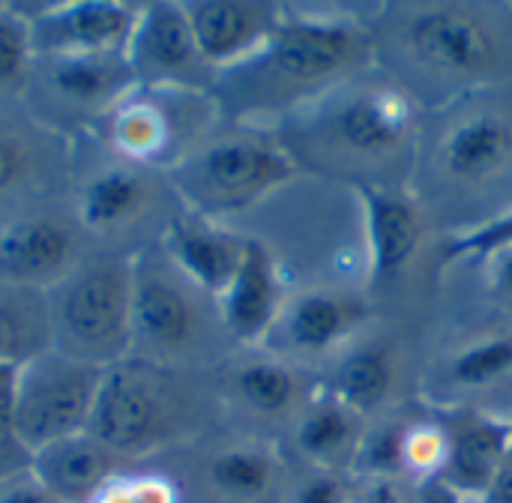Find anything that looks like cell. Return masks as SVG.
Returning <instances> with one entry per match:
<instances>
[{
    "instance_id": "6da1fadb",
    "label": "cell",
    "mask_w": 512,
    "mask_h": 503,
    "mask_svg": "<svg viewBox=\"0 0 512 503\" xmlns=\"http://www.w3.org/2000/svg\"><path fill=\"white\" fill-rule=\"evenodd\" d=\"M369 33L351 18L291 15L273 39L249 60L216 72L210 96L219 111L237 120L282 114L330 93L366 66Z\"/></svg>"
},
{
    "instance_id": "7a4b0ae2",
    "label": "cell",
    "mask_w": 512,
    "mask_h": 503,
    "mask_svg": "<svg viewBox=\"0 0 512 503\" xmlns=\"http://www.w3.org/2000/svg\"><path fill=\"white\" fill-rule=\"evenodd\" d=\"M54 351L108 369L129 357L132 258L99 255L78 261L45 291Z\"/></svg>"
},
{
    "instance_id": "3957f363",
    "label": "cell",
    "mask_w": 512,
    "mask_h": 503,
    "mask_svg": "<svg viewBox=\"0 0 512 503\" xmlns=\"http://www.w3.org/2000/svg\"><path fill=\"white\" fill-rule=\"evenodd\" d=\"M300 174L297 159L261 132H237L198 144L171 168V183L192 213L207 219L243 213Z\"/></svg>"
},
{
    "instance_id": "277c9868",
    "label": "cell",
    "mask_w": 512,
    "mask_h": 503,
    "mask_svg": "<svg viewBox=\"0 0 512 503\" xmlns=\"http://www.w3.org/2000/svg\"><path fill=\"white\" fill-rule=\"evenodd\" d=\"M180 426V399L162 363L123 357L102 372L87 432L117 459L150 456Z\"/></svg>"
},
{
    "instance_id": "5b68a950",
    "label": "cell",
    "mask_w": 512,
    "mask_h": 503,
    "mask_svg": "<svg viewBox=\"0 0 512 503\" xmlns=\"http://www.w3.org/2000/svg\"><path fill=\"white\" fill-rule=\"evenodd\" d=\"M102 372L54 348L15 369L12 429L27 456L60 438L87 432Z\"/></svg>"
},
{
    "instance_id": "8992f818",
    "label": "cell",
    "mask_w": 512,
    "mask_h": 503,
    "mask_svg": "<svg viewBox=\"0 0 512 503\" xmlns=\"http://www.w3.org/2000/svg\"><path fill=\"white\" fill-rule=\"evenodd\" d=\"M216 111L207 90L135 84L105 114V138L126 162L171 171L192 153L189 141L201 135L204 120Z\"/></svg>"
},
{
    "instance_id": "52a82bcc",
    "label": "cell",
    "mask_w": 512,
    "mask_h": 503,
    "mask_svg": "<svg viewBox=\"0 0 512 503\" xmlns=\"http://www.w3.org/2000/svg\"><path fill=\"white\" fill-rule=\"evenodd\" d=\"M135 72L123 54H66L33 57L24 90L45 117H105L129 90Z\"/></svg>"
},
{
    "instance_id": "ba28073f",
    "label": "cell",
    "mask_w": 512,
    "mask_h": 503,
    "mask_svg": "<svg viewBox=\"0 0 512 503\" xmlns=\"http://www.w3.org/2000/svg\"><path fill=\"white\" fill-rule=\"evenodd\" d=\"M30 24L36 57L66 54H123L138 21L141 3L123 0H66L15 3Z\"/></svg>"
},
{
    "instance_id": "9c48e42d",
    "label": "cell",
    "mask_w": 512,
    "mask_h": 503,
    "mask_svg": "<svg viewBox=\"0 0 512 503\" xmlns=\"http://www.w3.org/2000/svg\"><path fill=\"white\" fill-rule=\"evenodd\" d=\"M126 60L135 72V84L144 87H183L210 93L216 78L195 45L189 18L177 0L141 3L126 45Z\"/></svg>"
},
{
    "instance_id": "30bf717a",
    "label": "cell",
    "mask_w": 512,
    "mask_h": 503,
    "mask_svg": "<svg viewBox=\"0 0 512 503\" xmlns=\"http://www.w3.org/2000/svg\"><path fill=\"white\" fill-rule=\"evenodd\" d=\"M180 282L150 258H132L129 357L165 366L192 348L198 339V309Z\"/></svg>"
},
{
    "instance_id": "8fae6325",
    "label": "cell",
    "mask_w": 512,
    "mask_h": 503,
    "mask_svg": "<svg viewBox=\"0 0 512 503\" xmlns=\"http://www.w3.org/2000/svg\"><path fill=\"white\" fill-rule=\"evenodd\" d=\"M405 42L411 54L444 78H480L498 60L492 27L468 6L429 3L417 6L405 21Z\"/></svg>"
},
{
    "instance_id": "7c38bea8",
    "label": "cell",
    "mask_w": 512,
    "mask_h": 503,
    "mask_svg": "<svg viewBox=\"0 0 512 503\" xmlns=\"http://www.w3.org/2000/svg\"><path fill=\"white\" fill-rule=\"evenodd\" d=\"M195 45L213 72L258 54L282 27L288 6L270 0H183Z\"/></svg>"
},
{
    "instance_id": "4fadbf2b",
    "label": "cell",
    "mask_w": 512,
    "mask_h": 503,
    "mask_svg": "<svg viewBox=\"0 0 512 503\" xmlns=\"http://www.w3.org/2000/svg\"><path fill=\"white\" fill-rule=\"evenodd\" d=\"M216 303L222 327L231 333L234 342L255 348L273 336L288 297L279 261L261 240H246L243 261Z\"/></svg>"
},
{
    "instance_id": "5bb4252c",
    "label": "cell",
    "mask_w": 512,
    "mask_h": 503,
    "mask_svg": "<svg viewBox=\"0 0 512 503\" xmlns=\"http://www.w3.org/2000/svg\"><path fill=\"white\" fill-rule=\"evenodd\" d=\"M441 429L447 456L438 480L465 501L480 503L510 450L512 420L486 411H453Z\"/></svg>"
},
{
    "instance_id": "9a60e30c",
    "label": "cell",
    "mask_w": 512,
    "mask_h": 503,
    "mask_svg": "<svg viewBox=\"0 0 512 503\" xmlns=\"http://www.w3.org/2000/svg\"><path fill=\"white\" fill-rule=\"evenodd\" d=\"M162 252L195 291L219 300L243 261L246 237L228 231L216 219L186 210L165 225Z\"/></svg>"
},
{
    "instance_id": "2e32d148",
    "label": "cell",
    "mask_w": 512,
    "mask_h": 503,
    "mask_svg": "<svg viewBox=\"0 0 512 503\" xmlns=\"http://www.w3.org/2000/svg\"><path fill=\"white\" fill-rule=\"evenodd\" d=\"M330 138L357 156L396 153L414 132V105L396 87H363L348 90L330 117Z\"/></svg>"
},
{
    "instance_id": "e0dca14e",
    "label": "cell",
    "mask_w": 512,
    "mask_h": 503,
    "mask_svg": "<svg viewBox=\"0 0 512 503\" xmlns=\"http://www.w3.org/2000/svg\"><path fill=\"white\" fill-rule=\"evenodd\" d=\"M75 231L54 216H27L0 231V282L48 291L78 264Z\"/></svg>"
},
{
    "instance_id": "ac0fdd59",
    "label": "cell",
    "mask_w": 512,
    "mask_h": 503,
    "mask_svg": "<svg viewBox=\"0 0 512 503\" xmlns=\"http://www.w3.org/2000/svg\"><path fill=\"white\" fill-rule=\"evenodd\" d=\"M357 198L363 210V231L369 249V267L375 282L399 279L414 261L423 240L420 210L399 192L384 186L357 183Z\"/></svg>"
},
{
    "instance_id": "d6986e66",
    "label": "cell",
    "mask_w": 512,
    "mask_h": 503,
    "mask_svg": "<svg viewBox=\"0 0 512 503\" xmlns=\"http://www.w3.org/2000/svg\"><path fill=\"white\" fill-rule=\"evenodd\" d=\"M117 462L90 432H78L30 453L27 468L60 503H90L117 477Z\"/></svg>"
},
{
    "instance_id": "ffe728a7",
    "label": "cell",
    "mask_w": 512,
    "mask_h": 503,
    "mask_svg": "<svg viewBox=\"0 0 512 503\" xmlns=\"http://www.w3.org/2000/svg\"><path fill=\"white\" fill-rule=\"evenodd\" d=\"M512 162V120L498 111H477L453 123L441 141V165L459 183H486Z\"/></svg>"
},
{
    "instance_id": "44dd1931",
    "label": "cell",
    "mask_w": 512,
    "mask_h": 503,
    "mask_svg": "<svg viewBox=\"0 0 512 503\" xmlns=\"http://www.w3.org/2000/svg\"><path fill=\"white\" fill-rule=\"evenodd\" d=\"M363 417L354 414L333 393L312 399L294 429V444L315 471H351L357 450L363 444Z\"/></svg>"
},
{
    "instance_id": "7402d4cb",
    "label": "cell",
    "mask_w": 512,
    "mask_h": 503,
    "mask_svg": "<svg viewBox=\"0 0 512 503\" xmlns=\"http://www.w3.org/2000/svg\"><path fill=\"white\" fill-rule=\"evenodd\" d=\"M360 318L363 306L351 297H339L330 291H306L285 303L276 330H282L285 342L300 354H327L354 333Z\"/></svg>"
},
{
    "instance_id": "603a6c76",
    "label": "cell",
    "mask_w": 512,
    "mask_h": 503,
    "mask_svg": "<svg viewBox=\"0 0 512 503\" xmlns=\"http://www.w3.org/2000/svg\"><path fill=\"white\" fill-rule=\"evenodd\" d=\"M54 348L45 291L0 282V363L21 369Z\"/></svg>"
},
{
    "instance_id": "cb8c5ba5",
    "label": "cell",
    "mask_w": 512,
    "mask_h": 503,
    "mask_svg": "<svg viewBox=\"0 0 512 503\" xmlns=\"http://www.w3.org/2000/svg\"><path fill=\"white\" fill-rule=\"evenodd\" d=\"M150 201V183L135 168H105L78 192V219L87 231H117L135 222Z\"/></svg>"
},
{
    "instance_id": "d4e9b609",
    "label": "cell",
    "mask_w": 512,
    "mask_h": 503,
    "mask_svg": "<svg viewBox=\"0 0 512 503\" xmlns=\"http://www.w3.org/2000/svg\"><path fill=\"white\" fill-rule=\"evenodd\" d=\"M393 384H396L393 354L381 345H363L339 360L330 393L366 420L387 405Z\"/></svg>"
},
{
    "instance_id": "484cf974",
    "label": "cell",
    "mask_w": 512,
    "mask_h": 503,
    "mask_svg": "<svg viewBox=\"0 0 512 503\" xmlns=\"http://www.w3.org/2000/svg\"><path fill=\"white\" fill-rule=\"evenodd\" d=\"M279 477V462L267 447L243 444L222 450L210 462V483L231 501H258Z\"/></svg>"
},
{
    "instance_id": "4316f807",
    "label": "cell",
    "mask_w": 512,
    "mask_h": 503,
    "mask_svg": "<svg viewBox=\"0 0 512 503\" xmlns=\"http://www.w3.org/2000/svg\"><path fill=\"white\" fill-rule=\"evenodd\" d=\"M234 396L258 417H282L300 399V378L279 360H249L231 375Z\"/></svg>"
},
{
    "instance_id": "83f0119b",
    "label": "cell",
    "mask_w": 512,
    "mask_h": 503,
    "mask_svg": "<svg viewBox=\"0 0 512 503\" xmlns=\"http://www.w3.org/2000/svg\"><path fill=\"white\" fill-rule=\"evenodd\" d=\"M444 375L456 390L465 393H480L507 381L512 375V333L468 342L447 360Z\"/></svg>"
},
{
    "instance_id": "f1b7e54d",
    "label": "cell",
    "mask_w": 512,
    "mask_h": 503,
    "mask_svg": "<svg viewBox=\"0 0 512 503\" xmlns=\"http://www.w3.org/2000/svg\"><path fill=\"white\" fill-rule=\"evenodd\" d=\"M408 429L411 426L405 423H384V426L366 429L351 471L363 474V480H399L405 474Z\"/></svg>"
},
{
    "instance_id": "f546056e",
    "label": "cell",
    "mask_w": 512,
    "mask_h": 503,
    "mask_svg": "<svg viewBox=\"0 0 512 503\" xmlns=\"http://www.w3.org/2000/svg\"><path fill=\"white\" fill-rule=\"evenodd\" d=\"M33 42H30V24L15 9V3H6L0 12V90L27 84L30 66H33Z\"/></svg>"
},
{
    "instance_id": "4dcf8cb0",
    "label": "cell",
    "mask_w": 512,
    "mask_h": 503,
    "mask_svg": "<svg viewBox=\"0 0 512 503\" xmlns=\"http://www.w3.org/2000/svg\"><path fill=\"white\" fill-rule=\"evenodd\" d=\"M512 249V207L450 237L444 246V264H462V261H486L495 252Z\"/></svg>"
},
{
    "instance_id": "1f68e13d",
    "label": "cell",
    "mask_w": 512,
    "mask_h": 503,
    "mask_svg": "<svg viewBox=\"0 0 512 503\" xmlns=\"http://www.w3.org/2000/svg\"><path fill=\"white\" fill-rule=\"evenodd\" d=\"M33 141L9 123H0V198L27 186L36 174Z\"/></svg>"
},
{
    "instance_id": "d6a6232c",
    "label": "cell",
    "mask_w": 512,
    "mask_h": 503,
    "mask_svg": "<svg viewBox=\"0 0 512 503\" xmlns=\"http://www.w3.org/2000/svg\"><path fill=\"white\" fill-rule=\"evenodd\" d=\"M447 456V438L441 423L411 426L405 438V474L417 477L420 483L438 480Z\"/></svg>"
},
{
    "instance_id": "836d02e7",
    "label": "cell",
    "mask_w": 512,
    "mask_h": 503,
    "mask_svg": "<svg viewBox=\"0 0 512 503\" xmlns=\"http://www.w3.org/2000/svg\"><path fill=\"white\" fill-rule=\"evenodd\" d=\"M90 503H180V495L171 480L156 474L126 477L117 474Z\"/></svg>"
},
{
    "instance_id": "e575fe53",
    "label": "cell",
    "mask_w": 512,
    "mask_h": 503,
    "mask_svg": "<svg viewBox=\"0 0 512 503\" xmlns=\"http://www.w3.org/2000/svg\"><path fill=\"white\" fill-rule=\"evenodd\" d=\"M351 492L348 486L339 480V474L330 471H315L312 477H306L294 492L288 503H348Z\"/></svg>"
},
{
    "instance_id": "d590c367",
    "label": "cell",
    "mask_w": 512,
    "mask_h": 503,
    "mask_svg": "<svg viewBox=\"0 0 512 503\" xmlns=\"http://www.w3.org/2000/svg\"><path fill=\"white\" fill-rule=\"evenodd\" d=\"M0 503H60L33 474L30 468L0 477Z\"/></svg>"
},
{
    "instance_id": "8d00e7d4",
    "label": "cell",
    "mask_w": 512,
    "mask_h": 503,
    "mask_svg": "<svg viewBox=\"0 0 512 503\" xmlns=\"http://www.w3.org/2000/svg\"><path fill=\"white\" fill-rule=\"evenodd\" d=\"M486 279H489L492 294L501 303L512 306V249L495 252L486 258Z\"/></svg>"
},
{
    "instance_id": "74e56055",
    "label": "cell",
    "mask_w": 512,
    "mask_h": 503,
    "mask_svg": "<svg viewBox=\"0 0 512 503\" xmlns=\"http://www.w3.org/2000/svg\"><path fill=\"white\" fill-rule=\"evenodd\" d=\"M348 503H408L399 480H363L357 492H351Z\"/></svg>"
},
{
    "instance_id": "f35d334b",
    "label": "cell",
    "mask_w": 512,
    "mask_h": 503,
    "mask_svg": "<svg viewBox=\"0 0 512 503\" xmlns=\"http://www.w3.org/2000/svg\"><path fill=\"white\" fill-rule=\"evenodd\" d=\"M480 503H512V444L501 468H498V474H495V480H492V486H489V492L483 495Z\"/></svg>"
},
{
    "instance_id": "ab89813d",
    "label": "cell",
    "mask_w": 512,
    "mask_h": 503,
    "mask_svg": "<svg viewBox=\"0 0 512 503\" xmlns=\"http://www.w3.org/2000/svg\"><path fill=\"white\" fill-rule=\"evenodd\" d=\"M417 503H471V501H465L462 495H456L453 489H447L441 480H429V483H420Z\"/></svg>"
},
{
    "instance_id": "60d3db41",
    "label": "cell",
    "mask_w": 512,
    "mask_h": 503,
    "mask_svg": "<svg viewBox=\"0 0 512 503\" xmlns=\"http://www.w3.org/2000/svg\"><path fill=\"white\" fill-rule=\"evenodd\" d=\"M12 381H15V369H9V366H3V363H0V390H3V387H9Z\"/></svg>"
},
{
    "instance_id": "b9f144b4",
    "label": "cell",
    "mask_w": 512,
    "mask_h": 503,
    "mask_svg": "<svg viewBox=\"0 0 512 503\" xmlns=\"http://www.w3.org/2000/svg\"><path fill=\"white\" fill-rule=\"evenodd\" d=\"M3 6H6V3H0V12H3Z\"/></svg>"
}]
</instances>
